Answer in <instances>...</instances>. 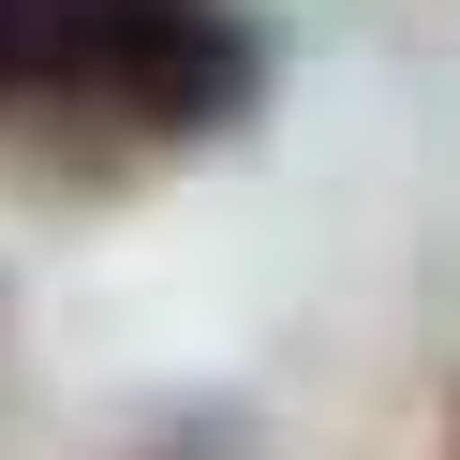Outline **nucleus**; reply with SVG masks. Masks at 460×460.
<instances>
[{
  "instance_id": "nucleus-1",
  "label": "nucleus",
  "mask_w": 460,
  "mask_h": 460,
  "mask_svg": "<svg viewBox=\"0 0 460 460\" xmlns=\"http://www.w3.org/2000/svg\"><path fill=\"white\" fill-rule=\"evenodd\" d=\"M31 75V0H0V90Z\"/></svg>"
}]
</instances>
